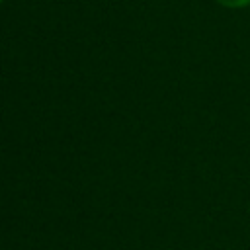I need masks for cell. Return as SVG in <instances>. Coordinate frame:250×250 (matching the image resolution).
Segmentation results:
<instances>
[{"mask_svg":"<svg viewBox=\"0 0 250 250\" xmlns=\"http://www.w3.org/2000/svg\"><path fill=\"white\" fill-rule=\"evenodd\" d=\"M217 2L227 6V8H244L250 4V0H217Z\"/></svg>","mask_w":250,"mask_h":250,"instance_id":"6da1fadb","label":"cell"},{"mask_svg":"<svg viewBox=\"0 0 250 250\" xmlns=\"http://www.w3.org/2000/svg\"><path fill=\"white\" fill-rule=\"evenodd\" d=\"M0 2H2V0H0Z\"/></svg>","mask_w":250,"mask_h":250,"instance_id":"7a4b0ae2","label":"cell"}]
</instances>
